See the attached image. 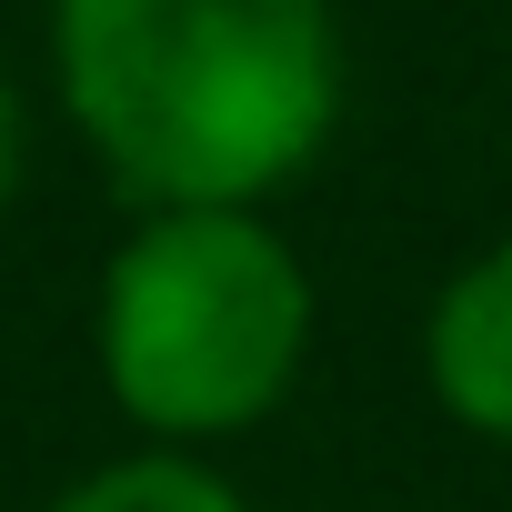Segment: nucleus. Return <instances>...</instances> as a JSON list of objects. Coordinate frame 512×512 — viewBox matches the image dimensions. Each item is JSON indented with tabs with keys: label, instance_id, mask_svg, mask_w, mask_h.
I'll use <instances>...</instances> for the list:
<instances>
[{
	"label": "nucleus",
	"instance_id": "4",
	"mask_svg": "<svg viewBox=\"0 0 512 512\" xmlns=\"http://www.w3.org/2000/svg\"><path fill=\"white\" fill-rule=\"evenodd\" d=\"M51 512H251V502H241V482H221L201 452H131V462L81 472Z\"/></svg>",
	"mask_w": 512,
	"mask_h": 512
},
{
	"label": "nucleus",
	"instance_id": "5",
	"mask_svg": "<svg viewBox=\"0 0 512 512\" xmlns=\"http://www.w3.org/2000/svg\"><path fill=\"white\" fill-rule=\"evenodd\" d=\"M11 201H21V91L0 71V221H11Z\"/></svg>",
	"mask_w": 512,
	"mask_h": 512
},
{
	"label": "nucleus",
	"instance_id": "3",
	"mask_svg": "<svg viewBox=\"0 0 512 512\" xmlns=\"http://www.w3.org/2000/svg\"><path fill=\"white\" fill-rule=\"evenodd\" d=\"M422 382L432 402L482 432V442H512V231L492 251L432 292V322H422Z\"/></svg>",
	"mask_w": 512,
	"mask_h": 512
},
{
	"label": "nucleus",
	"instance_id": "1",
	"mask_svg": "<svg viewBox=\"0 0 512 512\" xmlns=\"http://www.w3.org/2000/svg\"><path fill=\"white\" fill-rule=\"evenodd\" d=\"M51 91L131 211H262L352 101L332 0H51Z\"/></svg>",
	"mask_w": 512,
	"mask_h": 512
},
{
	"label": "nucleus",
	"instance_id": "2",
	"mask_svg": "<svg viewBox=\"0 0 512 512\" xmlns=\"http://www.w3.org/2000/svg\"><path fill=\"white\" fill-rule=\"evenodd\" d=\"M91 352L151 452L262 432L312 352V272L262 211H141L101 262Z\"/></svg>",
	"mask_w": 512,
	"mask_h": 512
}]
</instances>
